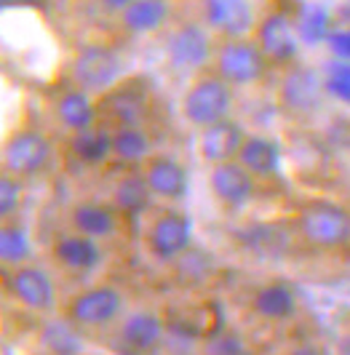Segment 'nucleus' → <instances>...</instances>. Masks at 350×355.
<instances>
[{
	"mask_svg": "<svg viewBox=\"0 0 350 355\" xmlns=\"http://www.w3.org/2000/svg\"><path fill=\"white\" fill-rule=\"evenodd\" d=\"M144 249L160 265L179 262L193 249V216L179 209L158 211L144 227Z\"/></svg>",
	"mask_w": 350,
	"mask_h": 355,
	"instance_id": "7",
	"label": "nucleus"
},
{
	"mask_svg": "<svg viewBox=\"0 0 350 355\" xmlns=\"http://www.w3.org/2000/svg\"><path fill=\"white\" fill-rule=\"evenodd\" d=\"M105 110V115L112 121V125H142L147 118V105L140 94L134 91H121L112 89L102 96V107L99 112Z\"/></svg>",
	"mask_w": 350,
	"mask_h": 355,
	"instance_id": "25",
	"label": "nucleus"
},
{
	"mask_svg": "<svg viewBox=\"0 0 350 355\" xmlns=\"http://www.w3.org/2000/svg\"><path fill=\"white\" fill-rule=\"evenodd\" d=\"M51 158L53 144L40 128H19L3 142L0 171L19 179H35L49 168Z\"/></svg>",
	"mask_w": 350,
	"mask_h": 355,
	"instance_id": "8",
	"label": "nucleus"
},
{
	"mask_svg": "<svg viewBox=\"0 0 350 355\" xmlns=\"http://www.w3.org/2000/svg\"><path fill=\"white\" fill-rule=\"evenodd\" d=\"M102 241L88 238L83 232L70 230L56 235L51 243V259L56 267H62L70 275H88L102 265Z\"/></svg>",
	"mask_w": 350,
	"mask_h": 355,
	"instance_id": "15",
	"label": "nucleus"
},
{
	"mask_svg": "<svg viewBox=\"0 0 350 355\" xmlns=\"http://www.w3.org/2000/svg\"><path fill=\"white\" fill-rule=\"evenodd\" d=\"M27 3H38V0H3L6 8H11V6H27Z\"/></svg>",
	"mask_w": 350,
	"mask_h": 355,
	"instance_id": "30",
	"label": "nucleus"
},
{
	"mask_svg": "<svg viewBox=\"0 0 350 355\" xmlns=\"http://www.w3.org/2000/svg\"><path fill=\"white\" fill-rule=\"evenodd\" d=\"M6 294L24 310L46 315L56 310V286L53 278L38 265L6 267Z\"/></svg>",
	"mask_w": 350,
	"mask_h": 355,
	"instance_id": "10",
	"label": "nucleus"
},
{
	"mask_svg": "<svg viewBox=\"0 0 350 355\" xmlns=\"http://www.w3.org/2000/svg\"><path fill=\"white\" fill-rule=\"evenodd\" d=\"M166 334V323L156 310H134L121 320L118 342L128 353H147L156 350Z\"/></svg>",
	"mask_w": 350,
	"mask_h": 355,
	"instance_id": "19",
	"label": "nucleus"
},
{
	"mask_svg": "<svg viewBox=\"0 0 350 355\" xmlns=\"http://www.w3.org/2000/svg\"><path fill=\"white\" fill-rule=\"evenodd\" d=\"M246 134L249 131H244V125L235 123L233 118H225L219 123H211L198 131L195 153H198V158L203 160L206 166L235 160L238 153H241V144H244Z\"/></svg>",
	"mask_w": 350,
	"mask_h": 355,
	"instance_id": "16",
	"label": "nucleus"
},
{
	"mask_svg": "<svg viewBox=\"0 0 350 355\" xmlns=\"http://www.w3.org/2000/svg\"><path fill=\"white\" fill-rule=\"evenodd\" d=\"M238 160L257 179H267V177H276L281 171L283 150L267 134H246L244 144H241V153H238Z\"/></svg>",
	"mask_w": 350,
	"mask_h": 355,
	"instance_id": "23",
	"label": "nucleus"
},
{
	"mask_svg": "<svg viewBox=\"0 0 350 355\" xmlns=\"http://www.w3.org/2000/svg\"><path fill=\"white\" fill-rule=\"evenodd\" d=\"M297 294L294 288L283 281H270V284H262L254 297H251V310L254 315L262 320H270V323H283V320L294 318L297 315Z\"/></svg>",
	"mask_w": 350,
	"mask_h": 355,
	"instance_id": "21",
	"label": "nucleus"
},
{
	"mask_svg": "<svg viewBox=\"0 0 350 355\" xmlns=\"http://www.w3.org/2000/svg\"><path fill=\"white\" fill-rule=\"evenodd\" d=\"M140 171L153 198L158 200L176 203V200H185L188 190H190V177H188L185 163L169 153H153Z\"/></svg>",
	"mask_w": 350,
	"mask_h": 355,
	"instance_id": "14",
	"label": "nucleus"
},
{
	"mask_svg": "<svg viewBox=\"0 0 350 355\" xmlns=\"http://www.w3.org/2000/svg\"><path fill=\"white\" fill-rule=\"evenodd\" d=\"M134 0H97V6H99V11L102 14H107V17H121L123 11L131 6Z\"/></svg>",
	"mask_w": 350,
	"mask_h": 355,
	"instance_id": "29",
	"label": "nucleus"
},
{
	"mask_svg": "<svg viewBox=\"0 0 350 355\" xmlns=\"http://www.w3.org/2000/svg\"><path fill=\"white\" fill-rule=\"evenodd\" d=\"M209 190L219 206L235 211L251 200L257 190V177L238 158L217 163V166H209Z\"/></svg>",
	"mask_w": 350,
	"mask_h": 355,
	"instance_id": "13",
	"label": "nucleus"
},
{
	"mask_svg": "<svg viewBox=\"0 0 350 355\" xmlns=\"http://www.w3.org/2000/svg\"><path fill=\"white\" fill-rule=\"evenodd\" d=\"M67 72H70L72 86L88 91L94 96H105L107 91L121 86L126 67H123L121 53L112 46L99 43V40H86L72 51Z\"/></svg>",
	"mask_w": 350,
	"mask_h": 355,
	"instance_id": "3",
	"label": "nucleus"
},
{
	"mask_svg": "<svg viewBox=\"0 0 350 355\" xmlns=\"http://www.w3.org/2000/svg\"><path fill=\"white\" fill-rule=\"evenodd\" d=\"M156 153L153 137L144 125H112V160L123 168H142Z\"/></svg>",
	"mask_w": 350,
	"mask_h": 355,
	"instance_id": "22",
	"label": "nucleus"
},
{
	"mask_svg": "<svg viewBox=\"0 0 350 355\" xmlns=\"http://www.w3.org/2000/svg\"><path fill=\"white\" fill-rule=\"evenodd\" d=\"M233 94L235 89L209 67V70L193 75L190 83L185 86L182 96H179V115L190 128L201 131L206 125L230 118Z\"/></svg>",
	"mask_w": 350,
	"mask_h": 355,
	"instance_id": "2",
	"label": "nucleus"
},
{
	"mask_svg": "<svg viewBox=\"0 0 350 355\" xmlns=\"http://www.w3.org/2000/svg\"><path fill=\"white\" fill-rule=\"evenodd\" d=\"M251 37L257 40V46L262 49L267 62L273 67H289L294 64L299 56V37L294 19L286 11H267L257 19V27Z\"/></svg>",
	"mask_w": 350,
	"mask_h": 355,
	"instance_id": "11",
	"label": "nucleus"
},
{
	"mask_svg": "<svg viewBox=\"0 0 350 355\" xmlns=\"http://www.w3.org/2000/svg\"><path fill=\"white\" fill-rule=\"evenodd\" d=\"M257 19L251 0H201V21L217 40L251 35Z\"/></svg>",
	"mask_w": 350,
	"mask_h": 355,
	"instance_id": "12",
	"label": "nucleus"
},
{
	"mask_svg": "<svg viewBox=\"0 0 350 355\" xmlns=\"http://www.w3.org/2000/svg\"><path fill=\"white\" fill-rule=\"evenodd\" d=\"M297 235L315 251H340L350 243V209L329 198H308L294 214Z\"/></svg>",
	"mask_w": 350,
	"mask_h": 355,
	"instance_id": "1",
	"label": "nucleus"
},
{
	"mask_svg": "<svg viewBox=\"0 0 350 355\" xmlns=\"http://www.w3.org/2000/svg\"><path fill=\"white\" fill-rule=\"evenodd\" d=\"M270 67L273 64L267 62V56L251 35L217 40L211 70L219 78H225L233 89H249V86L262 83Z\"/></svg>",
	"mask_w": 350,
	"mask_h": 355,
	"instance_id": "4",
	"label": "nucleus"
},
{
	"mask_svg": "<svg viewBox=\"0 0 350 355\" xmlns=\"http://www.w3.org/2000/svg\"><path fill=\"white\" fill-rule=\"evenodd\" d=\"M53 118L67 134H78L99 123V102L94 94L70 86L53 99Z\"/></svg>",
	"mask_w": 350,
	"mask_h": 355,
	"instance_id": "18",
	"label": "nucleus"
},
{
	"mask_svg": "<svg viewBox=\"0 0 350 355\" xmlns=\"http://www.w3.org/2000/svg\"><path fill=\"white\" fill-rule=\"evenodd\" d=\"M214 49H217V37L201 19L182 21L166 37V64L174 72L193 78L211 67Z\"/></svg>",
	"mask_w": 350,
	"mask_h": 355,
	"instance_id": "6",
	"label": "nucleus"
},
{
	"mask_svg": "<svg viewBox=\"0 0 350 355\" xmlns=\"http://www.w3.org/2000/svg\"><path fill=\"white\" fill-rule=\"evenodd\" d=\"M150 187H147V182L144 177L140 174H128V177H123L118 184H115V190H112V203L118 206V211L121 214H142L147 209V203H150Z\"/></svg>",
	"mask_w": 350,
	"mask_h": 355,
	"instance_id": "27",
	"label": "nucleus"
},
{
	"mask_svg": "<svg viewBox=\"0 0 350 355\" xmlns=\"http://www.w3.org/2000/svg\"><path fill=\"white\" fill-rule=\"evenodd\" d=\"M172 3H174V0H172Z\"/></svg>",
	"mask_w": 350,
	"mask_h": 355,
	"instance_id": "31",
	"label": "nucleus"
},
{
	"mask_svg": "<svg viewBox=\"0 0 350 355\" xmlns=\"http://www.w3.org/2000/svg\"><path fill=\"white\" fill-rule=\"evenodd\" d=\"M30 259H33V243H30L27 230L14 219H6L0 225V262L3 267L24 265Z\"/></svg>",
	"mask_w": 350,
	"mask_h": 355,
	"instance_id": "26",
	"label": "nucleus"
},
{
	"mask_svg": "<svg viewBox=\"0 0 350 355\" xmlns=\"http://www.w3.org/2000/svg\"><path fill=\"white\" fill-rule=\"evenodd\" d=\"M70 230L83 232L97 241H110L121 230V211L115 203L78 200L70 209Z\"/></svg>",
	"mask_w": 350,
	"mask_h": 355,
	"instance_id": "17",
	"label": "nucleus"
},
{
	"mask_svg": "<svg viewBox=\"0 0 350 355\" xmlns=\"http://www.w3.org/2000/svg\"><path fill=\"white\" fill-rule=\"evenodd\" d=\"M324 99H326V89L313 67L299 62L283 67V75L278 80V105L283 112L294 118H308L324 107Z\"/></svg>",
	"mask_w": 350,
	"mask_h": 355,
	"instance_id": "9",
	"label": "nucleus"
},
{
	"mask_svg": "<svg viewBox=\"0 0 350 355\" xmlns=\"http://www.w3.org/2000/svg\"><path fill=\"white\" fill-rule=\"evenodd\" d=\"M70 153L83 166H102L112 160V125L94 123L78 134H70Z\"/></svg>",
	"mask_w": 350,
	"mask_h": 355,
	"instance_id": "24",
	"label": "nucleus"
},
{
	"mask_svg": "<svg viewBox=\"0 0 350 355\" xmlns=\"http://www.w3.org/2000/svg\"><path fill=\"white\" fill-rule=\"evenodd\" d=\"M24 182L14 174H0V222L14 219L24 203Z\"/></svg>",
	"mask_w": 350,
	"mask_h": 355,
	"instance_id": "28",
	"label": "nucleus"
},
{
	"mask_svg": "<svg viewBox=\"0 0 350 355\" xmlns=\"http://www.w3.org/2000/svg\"><path fill=\"white\" fill-rule=\"evenodd\" d=\"M126 313V297L118 286L97 284L75 291L65 304V320L75 329H107Z\"/></svg>",
	"mask_w": 350,
	"mask_h": 355,
	"instance_id": "5",
	"label": "nucleus"
},
{
	"mask_svg": "<svg viewBox=\"0 0 350 355\" xmlns=\"http://www.w3.org/2000/svg\"><path fill=\"white\" fill-rule=\"evenodd\" d=\"M169 21L172 0H134L118 17V27L131 37H147L160 33Z\"/></svg>",
	"mask_w": 350,
	"mask_h": 355,
	"instance_id": "20",
	"label": "nucleus"
}]
</instances>
